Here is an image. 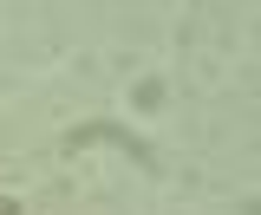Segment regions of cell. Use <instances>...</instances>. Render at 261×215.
Segmentation results:
<instances>
[{"label":"cell","instance_id":"cell-1","mask_svg":"<svg viewBox=\"0 0 261 215\" xmlns=\"http://www.w3.org/2000/svg\"><path fill=\"white\" fill-rule=\"evenodd\" d=\"M0 215H27V202H20V196H7V189H0Z\"/></svg>","mask_w":261,"mask_h":215}]
</instances>
